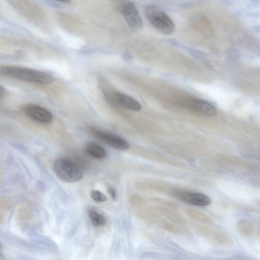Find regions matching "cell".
Masks as SVG:
<instances>
[{"instance_id": "3957f363", "label": "cell", "mask_w": 260, "mask_h": 260, "mask_svg": "<svg viewBox=\"0 0 260 260\" xmlns=\"http://www.w3.org/2000/svg\"><path fill=\"white\" fill-rule=\"evenodd\" d=\"M148 21L161 33L171 35L174 32L175 25L168 15L158 7L148 5L145 8Z\"/></svg>"}, {"instance_id": "2e32d148", "label": "cell", "mask_w": 260, "mask_h": 260, "mask_svg": "<svg viewBox=\"0 0 260 260\" xmlns=\"http://www.w3.org/2000/svg\"><path fill=\"white\" fill-rule=\"evenodd\" d=\"M91 197L97 203L105 202L108 200L107 196L98 190H92L91 192Z\"/></svg>"}, {"instance_id": "4fadbf2b", "label": "cell", "mask_w": 260, "mask_h": 260, "mask_svg": "<svg viewBox=\"0 0 260 260\" xmlns=\"http://www.w3.org/2000/svg\"><path fill=\"white\" fill-rule=\"evenodd\" d=\"M186 213L187 216L190 218L201 223L211 225L213 223V221L211 219L198 211L187 210Z\"/></svg>"}, {"instance_id": "6da1fadb", "label": "cell", "mask_w": 260, "mask_h": 260, "mask_svg": "<svg viewBox=\"0 0 260 260\" xmlns=\"http://www.w3.org/2000/svg\"><path fill=\"white\" fill-rule=\"evenodd\" d=\"M0 74L4 76L43 84H51L54 80L53 77L45 73L18 66H1Z\"/></svg>"}, {"instance_id": "ba28073f", "label": "cell", "mask_w": 260, "mask_h": 260, "mask_svg": "<svg viewBox=\"0 0 260 260\" xmlns=\"http://www.w3.org/2000/svg\"><path fill=\"white\" fill-rule=\"evenodd\" d=\"M185 109L205 116H214L217 114L216 109L211 103L198 99H187L183 101Z\"/></svg>"}, {"instance_id": "52a82bcc", "label": "cell", "mask_w": 260, "mask_h": 260, "mask_svg": "<svg viewBox=\"0 0 260 260\" xmlns=\"http://www.w3.org/2000/svg\"><path fill=\"white\" fill-rule=\"evenodd\" d=\"M119 9L125 21L132 29L139 30L143 28V20L133 2H123L120 5Z\"/></svg>"}, {"instance_id": "9c48e42d", "label": "cell", "mask_w": 260, "mask_h": 260, "mask_svg": "<svg viewBox=\"0 0 260 260\" xmlns=\"http://www.w3.org/2000/svg\"><path fill=\"white\" fill-rule=\"evenodd\" d=\"M195 228L200 234L218 244L226 247L233 245L232 238L226 233L206 226H196Z\"/></svg>"}, {"instance_id": "5bb4252c", "label": "cell", "mask_w": 260, "mask_h": 260, "mask_svg": "<svg viewBox=\"0 0 260 260\" xmlns=\"http://www.w3.org/2000/svg\"><path fill=\"white\" fill-rule=\"evenodd\" d=\"M89 216L94 227L102 226L107 223L106 217L94 210H89Z\"/></svg>"}, {"instance_id": "9a60e30c", "label": "cell", "mask_w": 260, "mask_h": 260, "mask_svg": "<svg viewBox=\"0 0 260 260\" xmlns=\"http://www.w3.org/2000/svg\"><path fill=\"white\" fill-rule=\"evenodd\" d=\"M158 226L164 230L172 233L178 234H181L183 232V226L169 221L161 222L158 223Z\"/></svg>"}, {"instance_id": "8992f818", "label": "cell", "mask_w": 260, "mask_h": 260, "mask_svg": "<svg viewBox=\"0 0 260 260\" xmlns=\"http://www.w3.org/2000/svg\"><path fill=\"white\" fill-rule=\"evenodd\" d=\"M172 194L178 199L194 206L205 207L209 206L212 203L209 196L201 193L175 189L172 190Z\"/></svg>"}, {"instance_id": "277c9868", "label": "cell", "mask_w": 260, "mask_h": 260, "mask_svg": "<svg viewBox=\"0 0 260 260\" xmlns=\"http://www.w3.org/2000/svg\"><path fill=\"white\" fill-rule=\"evenodd\" d=\"M86 129L96 140L114 149L125 151L130 148V144L125 139L115 134L92 126H88Z\"/></svg>"}, {"instance_id": "7c38bea8", "label": "cell", "mask_w": 260, "mask_h": 260, "mask_svg": "<svg viewBox=\"0 0 260 260\" xmlns=\"http://www.w3.org/2000/svg\"><path fill=\"white\" fill-rule=\"evenodd\" d=\"M236 227L241 234L247 237L253 236L256 230L254 223L245 219L240 220L237 223Z\"/></svg>"}, {"instance_id": "7a4b0ae2", "label": "cell", "mask_w": 260, "mask_h": 260, "mask_svg": "<svg viewBox=\"0 0 260 260\" xmlns=\"http://www.w3.org/2000/svg\"><path fill=\"white\" fill-rule=\"evenodd\" d=\"M56 176L62 182L75 183L83 178L82 171L76 162L67 158H59L54 163Z\"/></svg>"}, {"instance_id": "8fae6325", "label": "cell", "mask_w": 260, "mask_h": 260, "mask_svg": "<svg viewBox=\"0 0 260 260\" xmlns=\"http://www.w3.org/2000/svg\"><path fill=\"white\" fill-rule=\"evenodd\" d=\"M85 150L91 157L98 160L105 159L108 155L106 149L94 142H89L86 143L85 146Z\"/></svg>"}, {"instance_id": "e0dca14e", "label": "cell", "mask_w": 260, "mask_h": 260, "mask_svg": "<svg viewBox=\"0 0 260 260\" xmlns=\"http://www.w3.org/2000/svg\"><path fill=\"white\" fill-rule=\"evenodd\" d=\"M108 190L111 198L113 200H115L116 198V193L114 188H113V187H110L108 188Z\"/></svg>"}, {"instance_id": "5b68a950", "label": "cell", "mask_w": 260, "mask_h": 260, "mask_svg": "<svg viewBox=\"0 0 260 260\" xmlns=\"http://www.w3.org/2000/svg\"><path fill=\"white\" fill-rule=\"evenodd\" d=\"M103 93L107 100L113 106L122 107L135 111H140L142 109V105L140 103L125 94L108 89H104Z\"/></svg>"}, {"instance_id": "ac0fdd59", "label": "cell", "mask_w": 260, "mask_h": 260, "mask_svg": "<svg viewBox=\"0 0 260 260\" xmlns=\"http://www.w3.org/2000/svg\"><path fill=\"white\" fill-rule=\"evenodd\" d=\"M1 92H0V97H1V99L4 98V97L6 95V90L3 88L2 86H1Z\"/></svg>"}, {"instance_id": "30bf717a", "label": "cell", "mask_w": 260, "mask_h": 260, "mask_svg": "<svg viewBox=\"0 0 260 260\" xmlns=\"http://www.w3.org/2000/svg\"><path fill=\"white\" fill-rule=\"evenodd\" d=\"M24 113L31 119L43 124L53 122V116L46 109L34 104H28L23 109Z\"/></svg>"}]
</instances>
